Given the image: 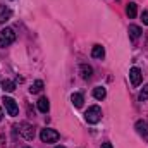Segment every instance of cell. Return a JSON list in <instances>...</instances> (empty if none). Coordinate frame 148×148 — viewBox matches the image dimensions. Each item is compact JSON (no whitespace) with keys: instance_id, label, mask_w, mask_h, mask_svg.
<instances>
[{"instance_id":"cell-9","label":"cell","mask_w":148,"mask_h":148,"mask_svg":"<svg viewBox=\"0 0 148 148\" xmlns=\"http://www.w3.org/2000/svg\"><path fill=\"white\" fill-rule=\"evenodd\" d=\"M79 73H81V77H83V79H90V77L93 76V69H91V66H88V64H81V66H79Z\"/></svg>"},{"instance_id":"cell-13","label":"cell","mask_w":148,"mask_h":148,"mask_svg":"<svg viewBox=\"0 0 148 148\" xmlns=\"http://www.w3.org/2000/svg\"><path fill=\"white\" fill-rule=\"evenodd\" d=\"M103 55H105V48H103L102 45H95L93 50H91V57H95V59H103Z\"/></svg>"},{"instance_id":"cell-12","label":"cell","mask_w":148,"mask_h":148,"mask_svg":"<svg viewBox=\"0 0 148 148\" xmlns=\"http://www.w3.org/2000/svg\"><path fill=\"white\" fill-rule=\"evenodd\" d=\"M126 14L129 16V19H134V17H136V14H138V5H136L134 2L127 3V7H126Z\"/></svg>"},{"instance_id":"cell-5","label":"cell","mask_w":148,"mask_h":148,"mask_svg":"<svg viewBox=\"0 0 148 148\" xmlns=\"http://www.w3.org/2000/svg\"><path fill=\"white\" fill-rule=\"evenodd\" d=\"M3 105H5V109L9 112V115H12V117H16L17 115V103H16V100L14 98H10V97H3Z\"/></svg>"},{"instance_id":"cell-3","label":"cell","mask_w":148,"mask_h":148,"mask_svg":"<svg viewBox=\"0 0 148 148\" xmlns=\"http://www.w3.org/2000/svg\"><path fill=\"white\" fill-rule=\"evenodd\" d=\"M40 140L43 143H55L59 140V133L55 129H41L40 131Z\"/></svg>"},{"instance_id":"cell-22","label":"cell","mask_w":148,"mask_h":148,"mask_svg":"<svg viewBox=\"0 0 148 148\" xmlns=\"http://www.w3.org/2000/svg\"><path fill=\"white\" fill-rule=\"evenodd\" d=\"M55 148H66V147H55Z\"/></svg>"},{"instance_id":"cell-16","label":"cell","mask_w":148,"mask_h":148,"mask_svg":"<svg viewBox=\"0 0 148 148\" xmlns=\"http://www.w3.org/2000/svg\"><path fill=\"white\" fill-rule=\"evenodd\" d=\"M93 97H95L97 100H103V98L107 97V91H105V88H102V86H97V88H93Z\"/></svg>"},{"instance_id":"cell-6","label":"cell","mask_w":148,"mask_h":148,"mask_svg":"<svg viewBox=\"0 0 148 148\" xmlns=\"http://www.w3.org/2000/svg\"><path fill=\"white\" fill-rule=\"evenodd\" d=\"M129 77H131V84H133L134 88L140 86L141 81H143V74H141V71H140L138 67H131V71H129Z\"/></svg>"},{"instance_id":"cell-15","label":"cell","mask_w":148,"mask_h":148,"mask_svg":"<svg viewBox=\"0 0 148 148\" xmlns=\"http://www.w3.org/2000/svg\"><path fill=\"white\" fill-rule=\"evenodd\" d=\"M2 90L7 91V93H10V91L16 90V83L10 81V79H3V81H2Z\"/></svg>"},{"instance_id":"cell-1","label":"cell","mask_w":148,"mask_h":148,"mask_svg":"<svg viewBox=\"0 0 148 148\" xmlns=\"http://www.w3.org/2000/svg\"><path fill=\"white\" fill-rule=\"evenodd\" d=\"M84 119H86V122H90V124H97L100 119H102V109L98 107V105H93V107H90L86 114H84Z\"/></svg>"},{"instance_id":"cell-17","label":"cell","mask_w":148,"mask_h":148,"mask_svg":"<svg viewBox=\"0 0 148 148\" xmlns=\"http://www.w3.org/2000/svg\"><path fill=\"white\" fill-rule=\"evenodd\" d=\"M41 90H43V81H40V79L35 81V83L31 84V88H29V91H31V93H40Z\"/></svg>"},{"instance_id":"cell-7","label":"cell","mask_w":148,"mask_h":148,"mask_svg":"<svg viewBox=\"0 0 148 148\" xmlns=\"http://www.w3.org/2000/svg\"><path fill=\"white\" fill-rule=\"evenodd\" d=\"M134 127H136V133L143 138V140H147L148 138V124L145 121H138L136 124H134Z\"/></svg>"},{"instance_id":"cell-11","label":"cell","mask_w":148,"mask_h":148,"mask_svg":"<svg viewBox=\"0 0 148 148\" xmlns=\"http://www.w3.org/2000/svg\"><path fill=\"white\" fill-rule=\"evenodd\" d=\"M127 31H129V36H131L133 41H136L138 38L141 36V28H140V26H136V24H131Z\"/></svg>"},{"instance_id":"cell-23","label":"cell","mask_w":148,"mask_h":148,"mask_svg":"<svg viewBox=\"0 0 148 148\" xmlns=\"http://www.w3.org/2000/svg\"><path fill=\"white\" fill-rule=\"evenodd\" d=\"M24 148H29V147H24Z\"/></svg>"},{"instance_id":"cell-18","label":"cell","mask_w":148,"mask_h":148,"mask_svg":"<svg viewBox=\"0 0 148 148\" xmlns=\"http://www.w3.org/2000/svg\"><path fill=\"white\" fill-rule=\"evenodd\" d=\"M140 102H145V100H148V84L147 86H143V90L140 91Z\"/></svg>"},{"instance_id":"cell-20","label":"cell","mask_w":148,"mask_h":148,"mask_svg":"<svg viewBox=\"0 0 148 148\" xmlns=\"http://www.w3.org/2000/svg\"><path fill=\"white\" fill-rule=\"evenodd\" d=\"M102 148H114L110 143H102Z\"/></svg>"},{"instance_id":"cell-21","label":"cell","mask_w":148,"mask_h":148,"mask_svg":"<svg viewBox=\"0 0 148 148\" xmlns=\"http://www.w3.org/2000/svg\"><path fill=\"white\" fill-rule=\"evenodd\" d=\"M2 117H3V112H2V109H0V121H2Z\"/></svg>"},{"instance_id":"cell-8","label":"cell","mask_w":148,"mask_h":148,"mask_svg":"<svg viewBox=\"0 0 148 148\" xmlns=\"http://www.w3.org/2000/svg\"><path fill=\"white\" fill-rule=\"evenodd\" d=\"M10 16H12V10L9 7H5V5H0V24L7 23L10 19Z\"/></svg>"},{"instance_id":"cell-19","label":"cell","mask_w":148,"mask_h":148,"mask_svg":"<svg viewBox=\"0 0 148 148\" xmlns=\"http://www.w3.org/2000/svg\"><path fill=\"white\" fill-rule=\"evenodd\" d=\"M141 19H143V24H147L148 26V10H145V12L141 14Z\"/></svg>"},{"instance_id":"cell-4","label":"cell","mask_w":148,"mask_h":148,"mask_svg":"<svg viewBox=\"0 0 148 148\" xmlns=\"http://www.w3.org/2000/svg\"><path fill=\"white\" fill-rule=\"evenodd\" d=\"M19 133L24 136V140H28V141H31L33 138H35V129H33V126L31 124H28V122H23V124H19Z\"/></svg>"},{"instance_id":"cell-2","label":"cell","mask_w":148,"mask_h":148,"mask_svg":"<svg viewBox=\"0 0 148 148\" xmlns=\"http://www.w3.org/2000/svg\"><path fill=\"white\" fill-rule=\"evenodd\" d=\"M14 40H16V33H14V29L5 28V29L0 31V47H9L10 43H14Z\"/></svg>"},{"instance_id":"cell-14","label":"cell","mask_w":148,"mask_h":148,"mask_svg":"<svg viewBox=\"0 0 148 148\" xmlns=\"http://www.w3.org/2000/svg\"><path fill=\"white\" fill-rule=\"evenodd\" d=\"M71 102H73L74 107H83V102H84V97L81 95V93H73V97H71Z\"/></svg>"},{"instance_id":"cell-10","label":"cell","mask_w":148,"mask_h":148,"mask_svg":"<svg viewBox=\"0 0 148 148\" xmlns=\"http://www.w3.org/2000/svg\"><path fill=\"white\" fill-rule=\"evenodd\" d=\"M38 110L41 112V114H47V112L50 110V102H48L47 97H41L38 100Z\"/></svg>"}]
</instances>
